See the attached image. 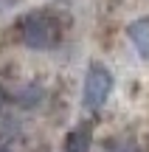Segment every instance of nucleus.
I'll return each instance as SVG.
<instances>
[{
  "mask_svg": "<svg viewBox=\"0 0 149 152\" xmlns=\"http://www.w3.org/2000/svg\"><path fill=\"white\" fill-rule=\"evenodd\" d=\"M17 31L25 48L31 51H51L59 45V23L51 11H28L20 17Z\"/></svg>",
  "mask_w": 149,
  "mask_h": 152,
  "instance_id": "nucleus-1",
  "label": "nucleus"
},
{
  "mask_svg": "<svg viewBox=\"0 0 149 152\" xmlns=\"http://www.w3.org/2000/svg\"><path fill=\"white\" fill-rule=\"evenodd\" d=\"M113 79L110 68H104L101 62H90L84 71V82H82V107L84 110H101V104L110 99L113 93Z\"/></svg>",
  "mask_w": 149,
  "mask_h": 152,
  "instance_id": "nucleus-2",
  "label": "nucleus"
},
{
  "mask_svg": "<svg viewBox=\"0 0 149 152\" xmlns=\"http://www.w3.org/2000/svg\"><path fill=\"white\" fill-rule=\"evenodd\" d=\"M127 39L138 51L141 59H149V17H138L127 26Z\"/></svg>",
  "mask_w": 149,
  "mask_h": 152,
  "instance_id": "nucleus-3",
  "label": "nucleus"
},
{
  "mask_svg": "<svg viewBox=\"0 0 149 152\" xmlns=\"http://www.w3.org/2000/svg\"><path fill=\"white\" fill-rule=\"evenodd\" d=\"M90 147V124H82L79 130H73L65 141V152H87Z\"/></svg>",
  "mask_w": 149,
  "mask_h": 152,
  "instance_id": "nucleus-4",
  "label": "nucleus"
},
{
  "mask_svg": "<svg viewBox=\"0 0 149 152\" xmlns=\"http://www.w3.org/2000/svg\"><path fill=\"white\" fill-rule=\"evenodd\" d=\"M39 102H42V87L39 85H25L17 93V104H23V107H37Z\"/></svg>",
  "mask_w": 149,
  "mask_h": 152,
  "instance_id": "nucleus-5",
  "label": "nucleus"
},
{
  "mask_svg": "<svg viewBox=\"0 0 149 152\" xmlns=\"http://www.w3.org/2000/svg\"><path fill=\"white\" fill-rule=\"evenodd\" d=\"M107 152H138V149L129 138H113V141H107Z\"/></svg>",
  "mask_w": 149,
  "mask_h": 152,
  "instance_id": "nucleus-6",
  "label": "nucleus"
},
{
  "mask_svg": "<svg viewBox=\"0 0 149 152\" xmlns=\"http://www.w3.org/2000/svg\"><path fill=\"white\" fill-rule=\"evenodd\" d=\"M6 102H9V96H6V90H3V85H0V113H3V107H6Z\"/></svg>",
  "mask_w": 149,
  "mask_h": 152,
  "instance_id": "nucleus-7",
  "label": "nucleus"
},
{
  "mask_svg": "<svg viewBox=\"0 0 149 152\" xmlns=\"http://www.w3.org/2000/svg\"><path fill=\"white\" fill-rule=\"evenodd\" d=\"M0 152H11V149H6V147H0Z\"/></svg>",
  "mask_w": 149,
  "mask_h": 152,
  "instance_id": "nucleus-8",
  "label": "nucleus"
}]
</instances>
